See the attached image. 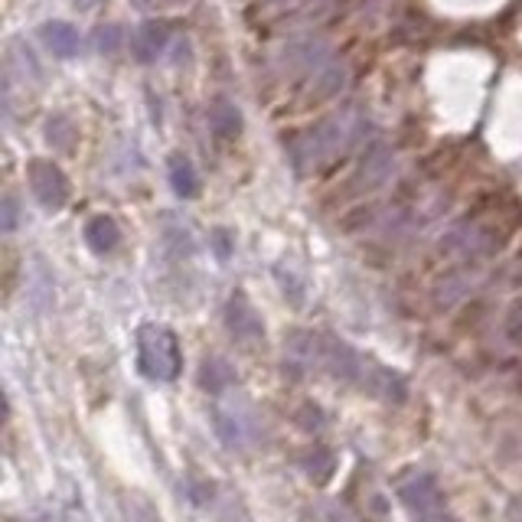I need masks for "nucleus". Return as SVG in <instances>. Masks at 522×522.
Segmentation results:
<instances>
[{
    "instance_id": "f8f14e48",
    "label": "nucleus",
    "mask_w": 522,
    "mask_h": 522,
    "mask_svg": "<svg viewBox=\"0 0 522 522\" xmlns=\"http://www.w3.org/2000/svg\"><path fill=\"white\" fill-rule=\"evenodd\" d=\"M209 124H213V131L219 138H235V134L242 131V115L232 102H226V98H216L213 108H209Z\"/></svg>"
},
{
    "instance_id": "9d476101",
    "label": "nucleus",
    "mask_w": 522,
    "mask_h": 522,
    "mask_svg": "<svg viewBox=\"0 0 522 522\" xmlns=\"http://www.w3.org/2000/svg\"><path fill=\"white\" fill-rule=\"evenodd\" d=\"M85 242H89L92 252L98 255H108L115 252L118 242H121V229L115 226V219L108 216H95L89 226H85Z\"/></svg>"
},
{
    "instance_id": "aec40b11",
    "label": "nucleus",
    "mask_w": 522,
    "mask_h": 522,
    "mask_svg": "<svg viewBox=\"0 0 522 522\" xmlns=\"http://www.w3.org/2000/svg\"><path fill=\"white\" fill-rule=\"evenodd\" d=\"M209 242H213V248H216V258H219V261H229V255L235 252L232 235H229L226 229H216L213 235H209Z\"/></svg>"
},
{
    "instance_id": "f03ea898",
    "label": "nucleus",
    "mask_w": 522,
    "mask_h": 522,
    "mask_svg": "<svg viewBox=\"0 0 522 522\" xmlns=\"http://www.w3.org/2000/svg\"><path fill=\"white\" fill-rule=\"evenodd\" d=\"M395 496H399V503L412 516V522H457L451 506H447L441 483L431 470L408 467L395 480Z\"/></svg>"
},
{
    "instance_id": "6ab92c4d",
    "label": "nucleus",
    "mask_w": 522,
    "mask_h": 522,
    "mask_svg": "<svg viewBox=\"0 0 522 522\" xmlns=\"http://www.w3.org/2000/svg\"><path fill=\"white\" fill-rule=\"evenodd\" d=\"M95 46H98V53H115V49L121 46V30L118 27H102L95 33Z\"/></svg>"
},
{
    "instance_id": "f257e3e1",
    "label": "nucleus",
    "mask_w": 522,
    "mask_h": 522,
    "mask_svg": "<svg viewBox=\"0 0 522 522\" xmlns=\"http://www.w3.org/2000/svg\"><path fill=\"white\" fill-rule=\"evenodd\" d=\"M288 359L297 369L307 372H323V376L353 385V389L372 395V399L382 402H405L408 385L399 372L385 369L376 359L363 356L353 350L350 343H343L337 337H327V333H314V330H301L288 340Z\"/></svg>"
},
{
    "instance_id": "f3484780",
    "label": "nucleus",
    "mask_w": 522,
    "mask_h": 522,
    "mask_svg": "<svg viewBox=\"0 0 522 522\" xmlns=\"http://www.w3.org/2000/svg\"><path fill=\"white\" fill-rule=\"evenodd\" d=\"M346 85V69H343V62H323V66L317 69V89L323 95H337L340 89Z\"/></svg>"
},
{
    "instance_id": "ddd939ff",
    "label": "nucleus",
    "mask_w": 522,
    "mask_h": 522,
    "mask_svg": "<svg viewBox=\"0 0 522 522\" xmlns=\"http://www.w3.org/2000/svg\"><path fill=\"white\" fill-rule=\"evenodd\" d=\"M118 506H121L124 522H164V516L157 513V506L147 500L144 493H124Z\"/></svg>"
},
{
    "instance_id": "4be33fe9",
    "label": "nucleus",
    "mask_w": 522,
    "mask_h": 522,
    "mask_svg": "<svg viewBox=\"0 0 522 522\" xmlns=\"http://www.w3.org/2000/svg\"><path fill=\"white\" fill-rule=\"evenodd\" d=\"M131 4L138 7V10H144V14H154V10L173 4V0H131Z\"/></svg>"
},
{
    "instance_id": "20e7f679",
    "label": "nucleus",
    "mask_w": 522,
    "mask_h": 522,
    "mask_svg": "<svg viewBox=\"0 0 522 522\" xmlns=\"http://www.w3.org/2000/svg\"><path fill=\"white\" fill-rule=\"evenodd\" d=\"M213 428L226 451H245V447H252L258 441V431H261L258 415L245 399H232V402L219 399L213 405Z\"/></svg>"
},
{
    "instance_id": "412c9836",
    "label": "nucleus",
    "mask_w": 522,
    "mask_h": 522,
    "mask_svg": "<svg viewBox=\"0 0 522 522\" xmlns=\"http://www.w3.org/2000/svg\"><path fill=\"white\" fill-rule=\"evenodd\" d=\"M4 229L7 232L17 229V200H14V196H7V200H4Z\"/></svg>"
},
{
    "instance_id": "a211bd4d",
    "label": "nucleus",
    "mask_w": 522,
    "mask_h": 522,
    "mask_svg": "<svg viewBox=\"0 0 522 522\" xmlns=\"http://www.w3.org/2000/svg\"><path fill=\"white\" fill-rule=\"evenodd\" d=\"M46 138H49V144H53V147H62V151H69L72 141H76V128H72L69 118H49Z\"/></svg>"
},
{
    "instance_id": "0eeeda50",
    "label": "nucleus",
    "mask_w": 522,
    "mask_h": 522,
    "mask_svg": "<svg viewBox=\"0 0 522 522\" xmlns=\"http://www.w3.org/2000/svg\"><path fill=\"white\" fill-rule=\"evenodd\" d=\"M40 40L46 43V49L53 56L59 59H72V56H79V49H82V36L76 27H69V23H62V20H53V23H43L40 27Z\"/></svg>"
},
{
    "instance_id": "39448f33",
    "label": "nucleus",
    "mask_w": 522,
    "mask_h": 522,
    "mask_svg": "<svg viewBox=\"0 0 522 522\" xmlns=\"http://www.w3.org/2000/svg\"><path fill=\"white\" fill-rule=\"evenodd\" d=\"M27 177H30V190L46 209H62L69 200V183L62 177V170L53 160H30L27 164Z\"/></svg>"
},
{
    "instance_id": "6e6552de",
    "label": "nucleus",
    "mask_w": 522,
    "mask_h": 522,
    "mask_svg": "<svg viewBox=\"0 0 522 522\" xmlns=\"http://www.w3.org/2000/svg\"><path fill=\"white\" fill-rule=\"evenodd\" d=\"M167 49V27L157 20H147L138 27V33H134L131 40V53L138 56L141 62H157L160 56H164Z\"/></svg>"
},
{
    "instance_id": "9b49d317",
    "label": "nucleus",
    "mask_w": 522,
    "mask_h": 522,
    "mask_svg": "<svg viewBox=\"0 0 522 522\" xmlns=\"http://www.w3.org/2000/svg\"><path fill=\"white\" fill-rule=\"evenodd\" d=\"M200 385L213 395L229 392V385H235V369L226 363V359L209 356V359H203V366H200Z\"/></svg>"
},
{
    "instance_id": "7ed1b4c3",
    "label": "nucleus",
    "mask_w": 522,
    "mask_h": 522,
    "mask_svg": "<svg viewBox=\"0 0 522 522\" xmlns=\"http://www.w3.org/2000/svg\"><path fill=\"white\" fill-rule=\"evenodd\" d=\"M138 369L151 382H173L183 369L177 333L164 323H144L138 330Z\"/></svg>"
},
{
    "instance_id": "2eb2a0df",
    "label": "nucleus",
    "mask_w": 522,
    "mask_h": 522,
    "mask_svg": "<svg viewBox=\"0 0 522 522\" xmlns=\"http://www.w3.org/2000/svg\"><path fill=\"white\" fill-rule=\"evenodd\" d=\"M170 186L173 193L183 196V200H190V196L196 193V170L186 157H170Z\"/></svg>"
},
{
    "instance_id": "423d86ee",
    "label": "nucleus",
    "mask_w": 522,
    "mask_h": 522,
    "mask_svg": "<svg viewBox=\"0 0 522 522\" xmlns=\"http://www.w3.org/2000/svg\"><path fill=\"white\" fill-rule=\"evenodd\" d=\"M226 327L239 343H255L265 337V323L255 314V307L248 304L245 294H232L226 304Z\"/></svg>"
},
{
    "instance_id": "dca6fc26",
    "label": "nucleus",
    "mask_w": 522,
    "mask_h": 522,
    "mask_svg": "<svg viewBox=\"0 0 522 522\" xmlns=\"http://www.w3.org/2000/svg\"><path fill=\"white\" fill-rule=\"evenodd\" d=\"M314 519L317 522H363L343 500H317Z\"/></svg>"
},
{
    "instance_id": "5701e85b",
    "label": "nucleus",
    "mask_w": 522,
    "mask_h": 522,
    "mask_svg": "<svg viewBox=\"0 0 522 522\" xmlns=\"http://www.w3.org/2000/svg\"><path fill=\"white\" fill-rule=\"evenodd\" d=\"M98 4H102V0H72V7L76 10H95Z\"/></svg>"
},
{
    "instance_id": "1a4fd4ad",
    "label": "nucleus",
    "mask_w": 522,
    "mask_h": 522,
    "mask_svg": "<svg viewBox=\"0 0 522 522\" xmlns=\"http://www.w3.org/2000/svg\"><path fill=\"white\" fill-rule=\"evenodd\" d=\"M301 470H304V477L314 483V487H323V483L333 480V470H337V457H333V451H327V447L314 444L301 457Z\"/></svg>"
},
{
    "instance_id": "4468645a",
    "label": "nucleus",
    "mask_w": 522,
    "mask_h": 522,
    "mask_svg": "<svg viewBox=\"0 0 522 522\" xmlns=\"http://www.w3.org/2000/svg\"><path fill=\"white\" fill-rule=\"evenodd\" d=\"M389 173H392V157H389V151H385L382 144H376L366 154V160H363V183L366 186H379V183L389 180Z\"/></svg>"
}]
</instances>
